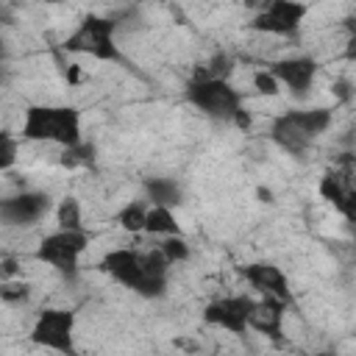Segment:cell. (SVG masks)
<instances>
[{"label": "cell", "mask_w": 356, "mask_h": 356, "mask_svg": "<svg viewBox=\"0 0 356 356\" xmlns=\"http://www.w3.org/2000/svg\"><path fill=\"white\" fill-rule=\"evenodd\" d=\"M167 256L161 248L139 253L131 248H114L100 259V270L108 273L117 284L134 289L142 298H161L167 292Z\"/></svg>", "instance_id": "obj_1"}, {"label": "cell", "mask_w": 356, "mask_h": 356, "mask_svg": "<svg viewBox=\"0 0 356 356\" xmlns=\"http://www.w3.org/2000/svg\"><path fill=\"white\" fill-rule=\"evenodd\" d=\"M19 136L25 142H53L61 147L81 145V114L72 106H28Z\"/></svg>", "instance_id": "obj_2"}, {"label": "cell", "mask_w": 356, "mask_h": 356, "mask_svg": "<svg viewBox=\"0 0 356 356\" xmlns=\"http://www.w3.org/2000/svg\"><path fill=\"white\" fill-rule=\"evenodd\" d=\"M331 108H289L270 125V139L289 156H303L312 142L328 131Z\"/></svg>", "instance_id": "obj_3"}, {"label": "cell", "mask_w": 356, "mask_h": 356, "mask_svg": "<svg viewBox=\"0 0 356 356\" xmlns=\"http://www.w3.org/2000/svg\"><path fill=\"white\" fill-rule=\"evenodd\" d=\"M186 100L206 117L220 122L248 125V114L242 108V95L228 83V78H192L186 83Z\"/></svg>", "instance_id": "obj_4"}, {"label": "cell", "mask_w": 356, "mask_h": 356, "mask_svg": "<svg viewBox=\"0 0 356 356\" xmlns=\"http://www.w3.org/2000/svg\"><path fill=\"white\" fill-rule=\"evenodd\" d=\"M86 248H89V234L83 228H58L36 245L33 256H36V261L53 267L67 281H72L78 275V261Z\"/></svg>", "instance_id": "obj_5"}, {"label": "cell", "mask_w": 356, "mask_h": 356, "mask_svg": "<svg viewBox=\"0 0 356 356\" xmlns=\"http://www.w3.org/2000/svg\"><path fill=\"white\" fill-rule=\"evenodd\" d=\"M114 31H117V22L111 17L86 14L75 25V31L64 39V50L92 56L97 61H117L120 50H117V42H114Z\"/></svg>", "instance_id": "obj_6"}, {"label": "cell", "mask_w": 356, "mask_h": 356, "mask_svg": "<svg viewBox=\"0 0 356 356\" xmlns=\"http://www.w3.org/2000/svg\"><path fill=\"white\" fill-rule=\"evenodd\" d=\"M31 342L56 353H75V312L72 309H44L39 312Z\"/></svg>", "instance_id": "obj_7"}, {"label": "cell", "mask_w": 356, "mask_h": 356, "mask_svg": "<svg viewBox=\"0 0 356 356\" xmlns=\"http://www.w3.org/2000/svg\"><path fill=\"white\" fill-rule=\"evenodd\" d=\"M309 14L306 3L298 0H264L250 19V31L270 36H295Z\"/></svg>", "instance_id": "obj_8"}, {"label": "cell", "mask_w": 356, "mask_h": 356, "mask_svg": "<svg viewBox=\"0 0 356 356\" xmlns=\"http://www.w3.org/2000/svg\"><path fill=\"white\" fill-rule=\"evenodd\" d=\"M256 300L250 295H225L203 309V323L214 328H225L231 334H245L250 328V312Z\"/></svg>", "instance_id": "obj_9"}, {"label": "cell", "mask_w": 356, "mask_h": 356, "mask_svg": "<svg viewBox=\"0 0 356 356\" xmlns=\"http://www.w3.org/2000/svg\"><path fill=\"white\" fill-rule=\"evenodd\" d=\"M53 209V200L47 192L39 189H22L0 203V217L6 225H33Z\"/></svg>", "instance_id": "obj_10"}, {"label": "cell", "mask_w": 356, "mask_h": 356, "mask_svg": "<svg viewBox=\"0 0 356 356\" xmlns=\"http://www.w3.org/2000/svg\"><path fill=\"white\" fill-rule=\"evenodd\" d=\"M270 72L281 81V86H286L295 97H303L314 78H317V61L309 56H292V58H281L270 67Z\"/></svg>", "instance_id": "obj_11"}, {"label": "cell", "mask_w": 356, "mask_h": 356, "mask_svg": "<svg viewBox=\"0 0 356 356\" xmlns=\"http://www.w3.org/2000/svg\"><path fill=\"white\" fill-rule=\"evenodd\" d=\"M245 275V281L259 289L261 295H273V298H281L286 303H292V292H289V281L284 275L281 267H275L273 261H253V264H245L239 270Z\"/></svg>", "instance_id": "obj_12"}, {"label": "cell", "mask_w": 356, "mask_h": 356, "mask_svg": "<svg viewBox=\"0 0 356 356\" xmlns=\"http://www.w3.org/2000/svg\"><path fill=\"white\" fill-rule=\"evenodd\" d=\"M284 309H286V300L264 295L261 300H256V306L250 312V328H256L259 334H264V337L278 342L281 339V328H284Z\"/></svg>", "instance_id": "obj_13"}, {"label": "cell", "mask_w": 356, "mask_h": 356, "mask_svg": "<svg viewBox=\"0 0 356 356\" xmlns=\"http://www.w3.org/2000/svg\"><path fill=\"white\" fill-rule=\"evenodd\" d=\"M145 195H147L150 203H156V206H172V209L181 206V197H184L181 186L172 178H147L145 181Z\"/></svg>", "instance_id": "obj_14"}, {"label": "cell", "mask_w": 356, "mask_h": 356, "mask_svg": "<svg viewBox=\"0 0 356 356\" xmlns=\"http://www.w3.org/2000/svg\"><path fill=\"white\" fill-rule=\"evenodd\" d=\"M145 231L153 234V236H172V234H181V225L172 214V206H156L150 203L147 209V220H145Z\"/></svg>", "instance_id": "obj_15"}, {"label": "cell", "mask_w": 356, "mask_h": 356, "mask_svg": "<svg viewBox=\"0 0 356 356\" xmlns=\"http://www.w3.org/2000/svg\"><path fill=\"white\" fill-rule=\"evenodd\" d=\"M147 209H150V206L142 203V200H128V203L117 211V222H120V228L128 231V234H139V231H145Z\"/></svg>", "instance_id": "obj_16"}, {"label": "cell", "mask_w": 356, "mask_h": 356, "mask_svg": "<svg viewBox=\"0 0 356 356\" xmlns=\"http://www.w3.org/2000/svg\"><path fill=\"white\" fill-rule=\"evenodd\" d=\"M350 189H353V186L348 184V178H345L342 172H325L323 181H320V195H323L325 200H331L334 206H339Z\"/></svg>", "instance_id": "obj_17"}, {"label": "cell", "mask_w": 356, "mask_h": 356, "mask_svg": "<svg viewBox=\"0 0 356 356\" xmlns=\"http://www.w3.org/2000/svg\"><path fill=\"white\" fill-rule=\"evenodd\" d=\"M56 220H58V228H83L81 225V206L75 197H64L56 209Z\"/></svg>", "instance_id": "obj_18"}, {"label": "cell", "mask_w": 356, "mask_h": 356, "mask_svg": "<svg viewBox=\"0 0 356 356\" xmlns=\"http://www.w3.org/2000/svg\"><path fill=\"white\" fill-rule=\"evenodd\" d=\"M159 248H161V253L167 256L170 264H175V261H186V259H189V242H186L181 234L164 236V242H161Z\"/></svg>", "instance_id": "obj_19"}, {"label": "cell", "mask_w": 356, "mask_h": 356, "mask_svg": "<svg viewBox=\"0 0 356 356\" xmlns=\"http://www.w3.org/2000/svg\"><path fill=\"white\" fill-rule=\"evenodd\" d=\"M14 161H17V139L6 131V134H0V167L11 170Z\"/></svg>", "instance_id": "obj_20"}, {"label": "cell", "mask_w": 356, "mask_h": 356, "mask_svg": "<svg viewBox=\"0 0 356 356\" xmlns=\"http://www.w3.org/2000/svg\"><path fill=\"white\" fill-rule=\"evenodd\" d=\"M64 164H86L92 161V145H75V147H64Z\"/></svg>", "instance_id": "obj_21"}, {"label": "cell", "mask_w": 356, "mask_h": 356, "mask_svg": "<svg viewBox=\"0 0 356 356\" xmlns=\"http://www.w3.org/2000/svg\"><path fill=\"white\" fill-rule=\"evenodd\" d=\"M253 83H256V89H259L261 95H278V86H281V81H278L273 72H267V70L256 72V75H253Z\"/></svg>", "instance_id": "obj_22"}, {"label": "cell", "mask_w": 356, "mask_h": 356, "mask_svg": "<svg viewBox=\"0 0 356 356\" xmlns=\"http://www.w3.org/2000/svg\"><path fill=\"white\" fill-rule=\"evenodd\" d=\"M0 298L6 300V303H22L25 298H28V284H3V289H0Z\"/></svg>", "instance_id": "obj_23"}, {"label": "cell", "mask_w": 356, "mask_h": 356, "mask_svg": "<svg viewBox=\"0 0 356 356\" xmlns=\"http://www.w3.org/2000/svg\"><path fill=\"white\" fill-rule=\"evenodd\" d=\"M348 220H356V189H350L348 195H345V200L337 206Z\"/></svg>", "instance_id": "obj_24"}, {"label": "cell", "mask_w": 356, "mask_h": 356, "mask_svg": "<svg viewBox=\"0 0 356 356\" xmlns=\"http://www.w3.org/2000/svg\"><path fill=\"white\" fill-rule=\"evenodd\" d=\"M345 58H356V36H348V47H345Z\"/></svg>", "instance_id": "obj_25"}, {"label": "cell", "mask_w": 356, "mask_h": 356, "mask_svg": "<svg viewBox=\"0 0 356 356\" xmlns=\"http://www.w3.org/2000/svg\"><path fill=\"white\" fill-rule=\"evenodd\" d=\"M345 31H348V36H356V17L345 19Z\"/></svg>", "instance_id": "obj_26"}, {"label": "cell", "mask_w": 356, "mask_h": 356, "mask_svg": "<svg viewBox=\"0 0 356 356\" xmlns=\"http://www.w3.org/2000/svg\"><path fill=\"white\" fill-rule=\"evenodd\" d=\"M47 3H56V0H47Z\"/></svg>", "instance_id": "obj_27"}, {"label": "cell", "mask_w": 356, "mask_h": 356, "mask_svg": "<svg viewBox=\"0 0 356 356\" xmlns=\"http://www.w3.org/2000/svg\"><path fill=\"white\" fill-rule=\"evenodd\" d=\"M353 256H356V248H353Z\"/></svg>", "instance_id": "obj_28"}]
</instances>
